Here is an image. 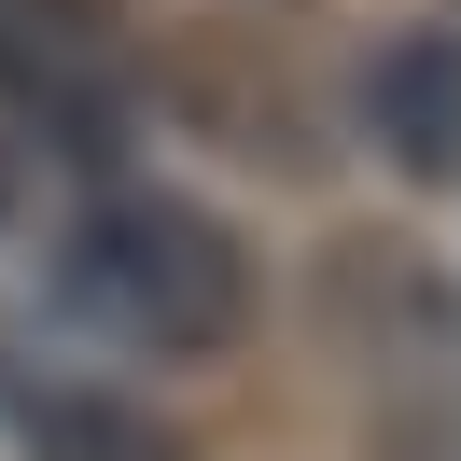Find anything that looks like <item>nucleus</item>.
Returning <instances> with one entry per match:
<instances>
[{
    "label": "nucleus",
    "instance_id": "obj_1",
    "mask_svg": "<svg viewBox=\"0 0 461 461\" xmlns=\"http://www.w3.org/2000/svg\"><path fill=\"white\" fill-rule=\"evenodd\" d=\"M57 266H70V308L113 349H140V364H224L252 336V252H238V224L168 196V182H98L70 210Z\"/></svg>",
    "mask_w": 461,
    "mask_h": 461
},
{
    "label": "nucleus",
    "instance_id": "obj_2",
    "mask_svg": "<svg viewBox=\"0 0 461 461\" xmlns=\"http://www.w3.org/2000/svg\"><path fill=\"white\" fill-rule=\"evenodd\" d=\"M0 113L57 154H98L126 113V0H0Z\"/></svg>",
    "mask_w": 461,
    "mask_h": 461
},
{
    "label": "nucleus",
    "instance_id": "obj_3",
    "mask_svg": "<svg viewBox=\"0 0 461 461\" xmlns=\"http://www.w3.org/2000/svg\"><path fill=\"white\" fill-rule=\"evenodd\" d=\"M321 321H336L349 364H392V377L461 364V280L433 238H336L321 252Z\"/></svg>",
    "mask_w": 461,
    "mask_h": 461
},
{
    "label": "nucleus",
    "instance_id": "obj_4",
    "mask_svg": "<svg viewBox=\"0 0 461 461\" xmlns=\"http://www.w3.org/2000/svg\"><path fill=\"white\" fill-rule=\"evenodd\" d=\"M364 140L405 182H461V29H405L364 57Z\"/></svg>",
    "mask_w": 461,
    "mask_h": 461
},
{
    "label": "nucleus",
    "instance_id": "obj_5",
    "mask_svg": "<svg viewBox=\"0 0 461 461\" xmlns=\"http://www.w3.org/2000/svg\"><path fill=\"white\" fill-rule=\"evenodd\" d=\"M0 433L29 461H182V433L154 405L98 392V377H57V364H0Z\"/></svg>",
    "mask_w": 461,
    "mask_h": 461
},
{
    "label": "nucleus",
    "instance_id": "obj_6",
    "mask_svg": "<svg viewBox=\"0 0 461 461\" xmlns=\"http://www.w3.org/2000/svg\"><path fill=\"white\" fill-rule=\"evenodd\" d=\"M168 113L196 126L210 154H238V168H308V113H294V85L280 70H252V57H224V42H196V57L168 70Z\"/></svg>",
    "mask_w": 461,
    "mask_h": 461
},
{
    "label": "nucleus",
    "instance_id": "obj_7",
    "mask_svg": "<svg viewBox=\"0 0 461 461\" xmlns=\"http://www.w3.org/2000/svg\"><path fill=\"white\" fill-rule=\"evenodd\" d=\"M364 461H461V405H447V392H405V405H377Z\"/></svg>",
    "mask_w": 461,
    "mask_h": 461
}]
</instances>
